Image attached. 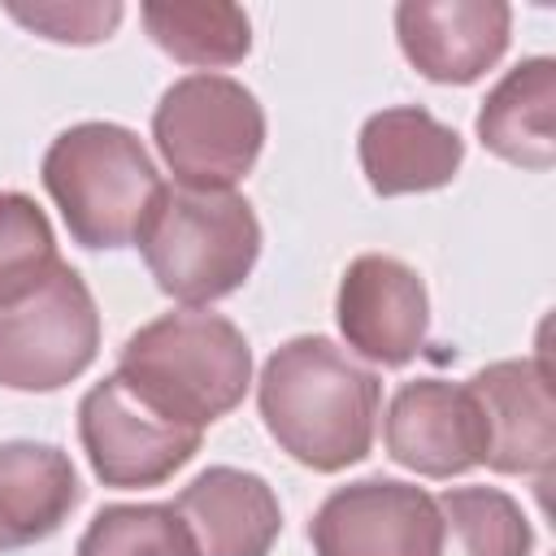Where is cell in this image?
Returning a JSON list of instances; mask_svg holds the SVG:
<instances>
[{
    "label": "cell",
    "instance_id": "cell-4",
    "mask_svg": "<svg viewBox=\"0 0 556 556\" xmlns=\"http://www.w3.org/2000/svg\"><path fill=\"white\" fill-rule=\"evenodd\" d=\"M156 287L204 308L235 295L261 256V222L239 191H187L165 187L135 235Z\"/></svg>",
    "mask_w": 556,
    "mask_h": 556
},
{
    "label": "cell",
    "instance_id": "cell-1",
    "mask_svg": "<svg viewBox=\"0 0 556 556\" xmlns=\"http://www.w3.org/2000/svg\"><path fill=\"white\" fill-rule=\"evenodd\" d=\"M256 408L269 439L317 473H339L369 456L382 382L326 334H295L265 361Z\"/></svg>",
    "mask_w": 556,
    "mask_h": 556
},
{
    "label": "cell",
    "instance_id": "cell-9",
    "mask_svg": "<svg viewBox=\"0 0 556 556\" xmlns=\"http://www.w3.org/2000/svg\"><path fill=\"white\" fill-rule=\"evenodd\" d=\"M334 321L356 356L382 369H400L426 348V330H430L426 282L400 256L365 252L339 278Z\"/></svg>",
    "mask_w": 556,
    "mask_h": 556
},
{
    "label": "cell",
    "instance_id": "cell-3",
    "mask_svg": "<svg viewBox=\"0 0 556 556\" xmlns=\"http://www.w3.org/2000/svg\"><path fill=\"white\" fill-rule=\"evenodd\" d=\"M39 178L61 208L70 239L91 252L135 243L156 195L165 191L139 135L117 122H78L61 130L43 152Z\"/></svg>",
    "mask_w": 556,
    "mask_h": 556
},
{
    "label": "cell",
    "instance_id": "cell-17",
    "mask_svg": "<svg viewBox=\"0 0 556 556\" xmlns=\"http://www.w3.org/2000/svg\"><path fill=\"white\" fill-rule=\"evenodd\" d=\"M439 504L434 556H530L534 530L521 504L500 486H447Z\"/></svg>",
    "mask_w": 556,
    "mask_h": 556
},
{
    "label": "cell",
    "instance_id": "cell-7",
    "mask_svg": "<svg viewBox=\"0 0 556 556\" xmlns=\"http://www.w3.org/2000/svg\"><path fill=\"white\" fill-rule=\"evenodd\" d=\"M204 430L169 421L143 395L130 391L122 374L100 378L78 400V443L91 460V473L104 486H161L195 452Z\"/></svg>",
    "mask_w": 556,
    "mask_h": 556
},
{
    "label": "cell",
    "instance_id": "cell-19",
    "mask_svg": "<svg viewBox=\"0 0 556 556\" xmlns=\"http://www.w3.org/2000/svg\"><path fill=\"white\" fill-rule=\"evenodd\" d=\"M74 556H195L174 504H104Z\"/></svg>",
    "mask_w": 556,
    "mask_h": 556
},
{
    "label": "cell",
    "instance_id": "cell-16",
    "mask_svg": "<svg viewBox=\"0 0 556 556\" xmlns=\"http://www.w3.org/2000/svg\"><path fill=\"white\" fill-rule=\"evenodd\" d=\"M552 109H556V61L526 56L486 91L473 130L482 148L495 152L500 161L543 174L556 165Z\"/></svg>",
    "mask_w": 556,
    "mask_h": 556
},
{
    "label": "cell",
    "instance_id": "cell-10",
    "mask_svg": "<svg viewBox=\"0 0 556 556\" xmlns=\"http://www.w3.org/2000/svg\"><path fill=\"white\" fill-rule=\"evenodd\" d=\"M513 35L504 0H404L395 4V39L408 65L443 87H469L500 65Z\"/></svg>",
    "mask_w": 556,
    "mask_h": 556
},
{
    "label": "cell",
    "instance_id": "cell-13",
    "mask_svg": "<svg viewBox=\"0 0 556 556\" xmlns=\"http://www.w3.org/2000/svg\"><path fill=\"white\" fill-rule=\"evenodd\" d=\"M174 513L182 517L195 556H269L282 530V508L274 486L235 465H208L178 495Z\"/></svg>",
    "mask_w": 556,
    "mask_h": 556
},
{
    "label": "cell",
    "instance_id": "cell-14",
    "mask_svg": "<svg viewBox=\"0 0 556 556\" xmlns=\"http://www.w3.org/2000/svg\"><path fill=\"white\" fill-rule=\"evenodd\" d=\"M356 156L374 195L439 191L465 161V139L421 104H395L369 113L356 139Z\"/></svg>",
    "mask_w": 556,
    "mask_h": 556
},
{
    "label": "cell",
    "instance_id": "cell-11",
    "mask_svg": "<svg viewBox=\"0 0 556 556\" xmlns=\"http://www.w3.org/2000/svg\"><path fill=\"white\" fill-rule=\"evenodd\" d=\"M382 443L395 465L421 478H456L482 465L486 430L465 382L413 378L387 404Z\"/></svg>",
    "mask_w": 556,
    "mask_h": 556
},
{
    "label": "cell",
    "instance_id": "cell-18",
    "mask_svg": "<svg viewBox=\"0 0 556 556\" xmlns=\"http://www.w3.org/2000/svg\"><path fill=\"white\" fill-rule=\"evenodd\" d=\"M143 30L152 43L195 70H226L252 52V22L239 4H143Z\"/></svg>",
    "mask_w": 556,
    "mask_h": 556
},
{
    "label": "cell",
    "instance_id": "cell-15",
    "mask_svg": "<svg viewBox=\"0 0 556 556\" xmlns=\"http://www.w3.org/2000/svg\"><path fill=\"white\" fill-rule=\"evenodd\" d=\"M83 486L70 452L56 443H0V552L52 539L78 508Z\"/></svg>",
    "mask_w": 556,
    "mask_h": 556
},
{
    "label": "cell",
    "instance_id": "cell-2",
    "mask_svg": "<svg viewBox=\"0 0 556 556\" xmlns=\"http://www.w3.org/2000/svg\"><path fill=\"white\" fill-rule=\"evenodd\" d=\"M113 374L169 421L204 430L243 404L252 387V348L230 317L178 308L139 326L122 343Z\"/></svg>",
    "mask_w": 556,
    "mask_h": 556
},
{
    "label": "cell",
    "instance_id": "cell-8",
    "mask_svg": "<svg viewBox=\"0 0 556 556\" xmlns=\"http://www.w3.org/2000/svg\"><path fill=\"white\" fill-rule=\"evenodd\" d=\"M439 504L400 478H356L321 500L308 521L317 556H434Z\"/></svg>",
    "mask_w": 556,
    "mask_h": 556
},
{
    "label": "cell",
    "instance_id": "cell-21",
    "mask_svg": "<svg viewBox=\"0 0 556 556\" xmlns=\"http://www.w3.org/2000/svg\"><path fill=\"white\" fill-rule=\"evenodd\" d=\"M13 22L52 39V43H100L117 30L122 4H4Z\"/></svg>",
    "mask_w": 556,
    "mask_h": 556
},
{
    "label": "cell",
    "instance_id": "cell-6",
    "mask_svg": "<svg viewBox=\"0 0 556 556\" xmlns=\"http://www.w3.org/2000/svg\"><path fill=\"white\" fill-rule=\"evenodd\" d=\"M100 352V313L83 274L65 261L0 295V387L61 391Z\"/></svg>",
    "mask_w": 556,
    "mask_h": 556
},
{
    "label": "cell",
    "instance_id": "cell-20",
    "mask_svg": "<svg viewBox=\"0 0 556 556\" xmlns=\"http://www.w3.org/2000/svg\"><path fill=\"white\" fill-rule=\"evenodd\" d=\"M56 239L43 208L22 191H0V295L56 265Z\"/></svg>",
    "mask_w": 556,
    "mask_h": 556
},
{
    "label": "cell",
    "instance_id": "cell-5",
    "mask_svg": "<svg viewBox=\"0 0 556 556\" xmlns=\"http://www.w3.org/2000/svg\"><path fill=\"white\" fill-rule=\"evenodd\" d=\"M152 139L178 187L235 191L265 148V109L239 78L187 74L161 91Z\"/></svg>",
    "mask_w": 556,
    "mask_h": 556
},
{
    "label": "cell",
    "instance_id": "cell-12",
    "mask_svg": "<svg viewBox=\"0 0 556 556\" xmlns=\"http://www.w3.org/2000/svg\"><path fill=\"white\" fill-rule=\"evenodd\" d=\"M478 404L486 452L482 465L495 473H547L556 456V413L547 365L534 361H495L469 382Z\"/></svg>",
    "mask_w": 556,
    "mask_h": 556
}]
</instances>
